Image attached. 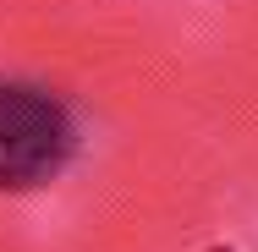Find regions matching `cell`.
Listing matches in <instances>:
<instances>
[{"mask_svg": "<svg viewBox=\"0 0 258 252\" xmlns=\"http://www.w3.org/2000/svg\"><path fill=\"white\" fill-rule=\"evenodd\" d=\"M77 153V115L44 82H0V192L50 187Z\"/></svg>", "mask_w": 258, "mask_h": 252, "instance_id": "1", "label": "cell"}]
</instances>
